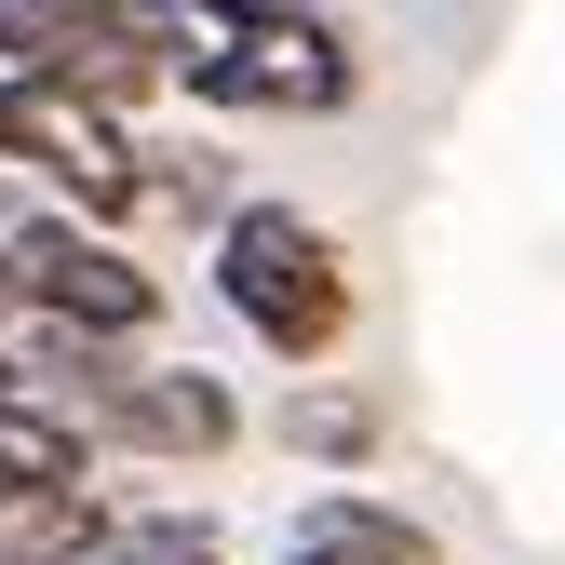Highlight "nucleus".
Masks as SVG:
<instances>
[{
	"label": "nucleus",
	"mask_w": 565,
	"mask_h": 565,
	"mask_svg": "<svg viewBox=\"0 0 565 565\" xmlns=\"http://www.w3.org/2000/svg\"><path fill=\"white\" fill-rule=\"evenodd\" d=\"M14 350V391H41L54 417H82L95 458H162V471H202L243 445V391L216 364H149L121 337H67V323H0Z\"/></svg>",
	"instance_id": "obj_1"
},
{
	"label": "nucleus",
	"mask_w": 565,
	"mask_h": 565,
	"mask_svg": "<svg viewBox=\"0 0 565 565\" xmlns=\"http://www.w3.org/2000/svg\"><path fill=\"white\" fill-rule=\"evenodd\" d=\"M216 310L269 364H337L350 350V243L297 202H230L216 216Z\"/></svg>",
	"instance_id": "obj_2"
},
{
	"label": "nucleus",
	"mask_w": 565,
	"mask_h": 565,
	"mask_svg": "<svg viewBox=\"0 0 565 565\" xmlns=\"http://www.w3.org/2000/svg\"><path fill=\"white\" fill-rule=\"evenodd\" d=\"M175 95L202 108H282V121H337L364 95L350 28H323L310 0H230L216 41H175Z\"/></svg>",
	"instance_id": "obj_3"
},
{
	"label": "nucleus",
	"mask_w": 565,
	"mask_h": 565,
	"mask_svg": "<svg viewBox=\"0 0 565 565\" xmlns=\"http://www.w3.org/2000/svg\"><path fill=\"white\" fill-rule=\"evenodd\" d=\"M0 243H14V323L121 337V350H149V337H162V269L135 256L121 230L67 216V202H28V216H0Z\"/></svg>",
	"instance_id": "obj_4"
},
{
	"label": "nucleus",
	"mask_w": 565,
	"mask_h": 565,
	"mask_svg": "<svg viewBox=\"0 0 565 565\" xmlns=\"http://www.w3.org/2000/svg\"><path fill=\"white\" fill-rule=\"evenodd\" d=\"M0 175L54 189L67 216H95V230L149 216V149H135V121H121V108H95V95L14 82V67H0Z\"/></svg>",
	"instance_id": "obj_5"
},
{
	"label": "nucleus",
	"mask_w": 565,
	"mask_h": 565,
	"mask_svg": "<svg viewBox=\"0 0 565 565\" xmlns=\"http://www.w3.org/2000/svg\"><path fill=\"white\" fill-rule=\"evenodd\" d=\"M0 67L14 82H54V95H95V108H149L175 95V41L121 0H0Z\"/></svg>",
	"instance_id": "obj_6"
},
{
	"label": "nucleus",
	"mask_w": 565,
	"mask_h": 565,
	"mask_svg": "<svg viewBox=\"0 0 565 565\" xmlns=\"http://www.w3.org/2000/svg\"><path fill=\"white\" fill-rule=\"evenodd\" d=\"M269 565H445V539L404 499H377V484H323V499H297V525H282Z\"/></svg>",
	"instance_id": "obj_7"
},
{
	"label": "nucleus",
	"mask_w": 565,
	"mask_h": 565,
	"mask_svg": "<svg viewBox=\"0 0 565 565\" xmlns=\"http://www.w3.org/2000/svg\"><path fill=\"white\" fill-rule=\"evenodd\" d=\"M282 445L323 458V471H364V458H377V404H350V391H297V404H282Z\"/></svg>",
	"instance_id": "obj_8"
}]
</instances>
